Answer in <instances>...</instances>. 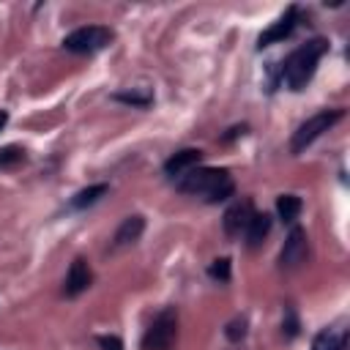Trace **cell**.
I'll use <instances>...</instances> for the list:
<instances>
[{
    "instance_id": "2e32d148",
    "label": "cell",
    "mask_w": 350,
    "mask_h": 350,
    "mask_svg": "<svg viewBox=\"0 0 350 350\" xmlns=\"http://www.w3.org/2000/svg\"><path fill=\"white\" fill-rule=\"evenodd\" d=\"M27 159V150L22 145H3L0 148V170H14Z\"/></svg>"
},
{
    "instance_id": "52a82bcc",
    "label": "cell",
    "mask_w": 350,
    "mask_h": 350,
    "mask_svg": "<svg viewBox=\"0 0 350 350\" xmlns=\"http://www.w3.org/2000/svg\"><path fill=\"white\" fill-rule=\"evenodd\" d=\"M254 216V202L246 197V200H235L227 211H224V216H221V230H224V235L227 238H241V232L246 230V224H249V219Z\"/></svg>"
},
{
    "instance_id": "7c38bea8",
    "label": "cell",
    "mask_w": 350,
    "mask_h": 350,
    "mask_svg": "<svg viewBox=\"0 0 350 350\" xmlns=\"http://www.w3.org/2000/svg\"><path fill=\"white\" fill-rule=\"evenodd\" d=\"M268 232H271V216H268L265 211H262V213L254 211V216L249 219V224H246V230H243L246 246H249V249H260L262 241L268 238Z\"/></svg>"
},
{
    "instance_id": "d6986e66",
    "label": "cell",
    "mask_w": 350,
    "mask_h": 350,
    "mask_svg": "<svg viewBox=\"0 0 350 350\" xmlns=\"http://www.w3.org/2000/svg\"><path fill=\"white\" fill-rule=\"evenodd\" d=\"M208 276L213 282H230V257H216L211 265H208Z\"/></svg>"
},
{
    "instance_id": "30bf717a",
    "label": "cell",
    "mask_w": 350,
    "mask_h": 350,
    "mask_svg": "<svg viewBox=\"0 0 350 350\" xmlns=\"http://www.w3.org/2000/svg\"><path fill=\"white\" fill-rule=\"evenodd\" d=\"M200 161H202V150L200 148H183V150H178V153H172L167 161H164V175L170 178V180H178L180 175H186L191 167H200Z\"/></svg>"
},
{
    "instance_id": "6da1fadb",
    "label": "cell",
    "mask_w": 350,
    "mask_h": 350,
    "mask_svg": "<svg viewBox=\"0 0 350 350\" xmlns=\"http://www.w3.org/2000/svg\"><path fill=\"white\" fill-rule=\"evenodd\" d=\"M175 189L183 191V194L200 197L208 205L224 202L235 194V183H232L230 172L219 170V167H191L186 175H180L175 180Z\"/></svg>"
},
{
    "instance_id": "ba28073f",
    "label": "cell",
    "mask_w": 350,
    "mask_h": 350,
    "mask_svg": "<svg viewBox=\"0 0 350 350\" xmlns=\"http://www.w3.org/2000/svg\"><path fill=\"white\" fill-rule=\"evenodd\" d=\"M295 27H298V5H290V8H287V11H284L268 30L260 33V38H257V49H265V46H271V44H279V41L290 38Z\"/></svg>"
},
{
    "instance_id": "5b68a950",
    "label": "cell",
    "mask_w": 350,
    "mask_h": 350,
    "mask_svg": "<svg viewBox=\"0 0 350 350\" xmlns=\"http://www.w3.org/2000/svg\"><path fill=\"white\" fill-rule=\"evenodd\" d=\"M175 336H178V312H175V306H167L145 328L142 350H172Z\"/></svg>"
},
{
    "instance_id": "8992f818",
    "label": "cell",
    "mask_w": 350,
    "mask_h": 350,
    "mask_svg": "<svg viewBox=\"0 0 350 350\" xmlns=\"http://www.w3.org/2000/svg\"><path fill=\"white\" fill-rule=\"evenodd\" d=\"M309 254V238H306V230L304 227H293L284 238V246L279 252V268L282 271H293L298 268Z\"/></svg>"
},
{
    "instance_id": "ffe728a7",
    "label": "cell",
    "mask_w": 350,
    "mask_h": 350,
    "mask_svg": "<svg viewBox=\"0 0 350 350\" xmlns=\"http://www.w3.org/2000/svg\"><path fill=\"white\" fill-rule=\"evenodd\" d=\"M224 336H227L230 342H241V339L246 336V317H235V320H230L227 328H224Z\"/></svg>"
},
{
    "instance_id": "8fae6325",
    "label": "cell",
    "mask_w": 350,
    "mask_h": 350,
    "mask_svg": "<svg viewBox=\"0 0 350 350\" xmlns=\"http://www.w3.org/2000/svg\"><path fill=\"white\" fill-rule=\"evenodd\" d=\"M142 230H145V216H139V213H131V216H126V219L120 221V227L115 230L109 249L115 252V249H123V246H131V243H137V241H139V235H142Z\"/></svg>"
},
{
    "instance_id": "ac0fdd59",
    "label": "cell",
    "mask_w": 350,
    "mask_h": 350,
    "mask_svg": "<svg viewBox=\"0 0 350 350\" xmlns=\"http://www.w3.org/2000/svg\"><path fill=\"white\" fill-rule=\"evenodd\" d=\"M115 101H123V104H131V107H148L153 101L150 93H137V90H120V93H112Z\"/></svg>"
},
{
    "instance_id": "e0dca14e",
    "label": "cell",
    "mask_w": 350,
    "mask_h": 350,
    "mask_svg": "<svg viewBox=\"0 0 350 350\" xmlns=\"http://www.w3.org/2000/svg\"><path fill=\"white\" fill-rule=\"evenodd\" d=\"M298 331H301L298 314H295L293 304H287V306H284V320H282V336L290 342V339H295V336H298Z\"/></svg>"
},
{
    "instance_id": "9c48e42d",
    "label": "cell",
    "mask_w": 350,
    "mask_h": 350,
    "mask_svg": "<svg viewBox=\"0 0 350 350\" xmlns=\"http://www.w3.org/2000/svg\"><path fill=\"white\" fill-rule=\"evenodd\" d=\"M90 284H93V271H90V265H88L85 257H77V260L68 265V273H66V282H63V293H66L68 298H77V295H82Z\"/></svg>"
},
{
    "instance_id": "7402d4cb",
    "label": "cell",
    "mask_w": 350,
    "mask_h": 350,
    "mask_svg": "<svg viewBox=\"0 0 350 350\" xmlns=\"http://www.w3.org/2000/svg\"><path fill=\"white\" fill-rule=\"evenodd\" d=\"M8 123V112L5 109H0V131H3V126Z\"/></svg>"
},
{
    "instance_id": "44dd1931",
    "label": "cell",
    "mask_w": 350,
    "mask_h": 350,
    "mask_svg": "<svg viewBox=\"0 0 350 350\" xmlns=\"http://www.w3.org/2000/svg\"><path fill=\"white\" fill-rule=\"evenodd\" d=\"M98 347L101 350H123V342H120V336H115V334H104V336H98Z\"/></svg>"
},
{
    "instance_id": "277c9868",
    "label": "cell",
    "mask_w": 350,
    "mask_h": 350,
    "mask_svg": "<svg viewBox=\"0 0 350 350\" xmlns=\"http://www.w3.org/2000/svg\"><path fill=\"white\" fill-rule=\"evenodd\" d=\"M345 118V109H320L317 115H312V118H306L298 129H295V134H293V139H290V153H304L323 131H328L334 123H339Z\"/></svg>"
},
{
    "instance_id": "7a4b0ae2",
    "label": "cell",
    "mask_w": 350,
    "mask_h": 350,
    "mask_svg": "<svg viewBox=\"0 0 350 350\" xmlns=\"http://www.w3.org/2000/svg\"><path fill=\"white\" fill-rule=\"evenodd\" d=\"M325 52H328V41L320 38V36L304 41L301 46H295L284 57V63H282V85L290 88V90H295V93L304 90L312 82V77L317 71V63H320V57Z\"/></svg>"
},
{
    "instance_id": "3957f363",
    "label": "cell",
    "mask_w": 350,
    "mask_h": 350,
    "mask_svg": "<svg viewBox=\"0 0 350 350\" xmlns=\"http://www.w3.org/2000/svg\"><path fill=\"white\" fill-rule=\"evenodd\" d=\"M115 41V33L104 25H82L63 38V49L74 55H96Z\"/></svg>"
},
{
    "instance_id": "4fadbf2b",
    "label": "cell",
    "mask_w": 350,
    "mask_h": 350,
    "mask_svg": "<svg viewBox=\"0 0 350 350\" xmlns=\"http://www.w3.org/2000/svg\"><path fill=\"white\" fill-rule=\"evenodd\" d=\"M347 347V331L345 328H323L312 339V350H345Z\"/></svg>"
},
{
    "instance_id": "5bb4252c",
    "label": "cell",
    "mask_w": 350,
    "mask_h": 350,
    "mask_svg": "<svg viewBox=\"0 0 350 350\" xmlns=\"http://www.w3.org/2000/svg\"><path fill=\"white\" fill-rule=\"evenodd\" d=\"M107 191H109V186H107V183H93V186H88V189L77 191V194L71 197L68 208H71V211H85V208L96 205V202H98V200H101Z\"/></svg>"
},
{
    "instance_id": "9a60e30c",
    "label": "cell",
    "mask_w": 350,
    "mask_h": 350,
    "mask_svg": "<svg viewBox=\"0 0 350 350\" xmlns=\"http://www.w3.org/2000/svg\"><path fill=\"white\" fill-rule=\"evenodd\" d=\"M304 211V200L298 194H279L276 197V216L284 221V224H293Z\"/></svg>"
}]
</instances>
